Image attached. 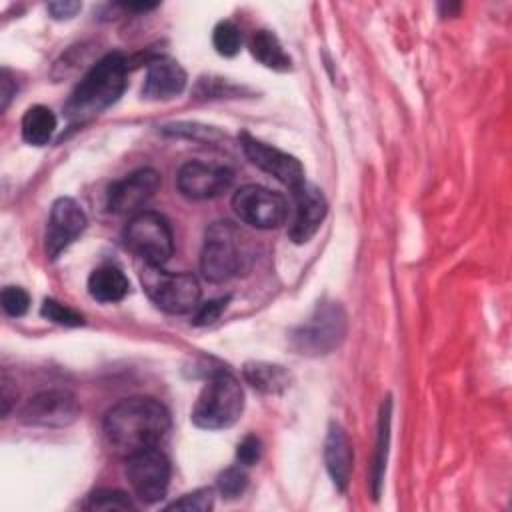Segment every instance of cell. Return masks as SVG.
I'll list each match as a JSON object with an SVG mask.
<instances>
[{
	"instance_id": "cell-1",
	"label": "cell",
	"mask_w": 512,
	"mask_h": 512,
	"mask_svg": "<svg viewBox=\"0 0 512 512\" xmlns=\"http://www.w3.org/2000/svg\"><path fill=\"white\" fill-rule=\"evenodd\" d=\"M170 428L168 410L154 398H126L112 406L104 418L108 446L120 456L156 448Z\"/></svg>"
},
{
	"instance_id": "cell-2",
	"label": "cell",
	"mask_w": 512,
	"mask_h": 512,
	"mask_svg": "<svg viewBox=\"0 0 512 512\" xmlns=\"http://www.w3.org/2000/svg\"><path fill=\"white\" fill-rule=\"evenodd\" d=\"M126 70L128 64L118 52L100 58L74 88L66 104L68 118L86 122L112 106L126 88Z\"/></svg>"
},
{
	"instance_id": "cell-3",
	"label": "cell",
	"mask_w": 512,
	"mask_h": 512,
	"mask_svg": "<svg viewBox=\"0 0 512 512\" xmlns=\"http://www.w3.org/2000/svg\"><path fill=\"white\" fill-rule=\"evenodd\" d=\"M244 408V392L238 380L226 372H214L204 384L192 408V422L204 430H222L232 426Z\"/></svg>"
},
{
	"instance_id": "cell-4",
	"label": "cell",
	"mask_w": 512,
	"mask_h": 512,
	"mask_svg": "<svg viewBox=\"0 0 512 512\" xmlns=\"http://www.w3.org/2000/svg\"><path fill=\"white\" fill-rule=\"evenodd\" d=\"M140 280L148 298L164 312L184 314L198 306L200 284L188 272H168L158 264L144 262Z\"/></svg>"
},
{
	"instance_id": "cell-5",
	"label": "cell",
	"mask_w": 512,
	"mask_h": 512,
	"mask_svg": "<svg viewBox=\"0 0 512 512\" xmlns=\"http://www.w3.org/2000/svg\"><path fill=\"white\" fill-rule=\"evenodd\" d=\"M346 334V314L338 302H322L312 316L294 330L292 346L300 354L320 356L340 346Z\"/></svg>"
},
{
	"instance_id": "cell-6",
	"label": "cell",
	"mask_w": 512,
	"mask_h": 512,
	"mask_svg": "<svg viewBox=\"0 0 512 512\" xmlns=\"http://www.w3.org/2000/svg\"><path fill=\"white\" fill-rule=\"evenodd\" d=\"M124 242L146 264L158 266H162L174 250L170 224L158 212L134 214L124 230Z\"/></svg>"
},
{
	"instance_id": "cell-7",
	"label": "cell",
	"mask_w": 512,
	"mask_h": 512,
	"mask_svg": "<svg viewBox=\"0 0 512 512\" xmlns=\"http://www.w3.org/2000/svg\"><path fill=\"white\" fill-rule=\"evenodd\" d=\"M240 236L232 222H214L206 230L204 248L200 254V270L210 282H226L242 264Z\"/></svg>"
},
{
	"instance_id": "cell-8",
	"label": "cell",
	"mask_w": 512,
	"mask_h": 512,
	"mask_svg": "<svg viewBox=\"0 0 512 512\" xmlns=\"http://www.w3.org/2000/svg\"><path fill=\"white\" fill-rule=\"evenodd\" d=\"M232 208L236 216L260 230H272L286 222L288 202L282 194L264 186L248 184L232 196Z\"/></svg>"
},
{
	"instance_id": "cell-9",
	"label": "cell",
	"mask_w": 512,
	"mask_h": 512,
	"mask_svg": "<svg viewBox=\"0 0 512 512\" xmlns=\"http://www.w3.org/2000/svg\"><path fill=\"white\" fill-rule=\"evenodd\" d=\"M126 478L130 482L132 492L142 502H158L166 496L170 484V462L156 448L138 452L134 456H128Z\"/></svg>"
},
{
	"instance_id": "cell-10",
	"label": "cell",
	"mask_w": 512,
	"mask_h": 512,
	"mask_svg": "<svg viewBox=\"0 0 512 512\" xmlns=\"http://www.w3.org/2000/svg\"><path fill=\"white\" fill-rule=\"evenodd\" d=\"M80 414L76 398L66 390H44L34 394L20 410V418L32 426L64 428Z\"/></svg>"
},
{
	"instance_id": "cell-11",
	"label": "cell",
	"mask_w": 512,
	"mask_h": 512,
	"mask_svg": "<svg viewBox=\"0 0 512 512\" xmlns=\"http://www.w3.org/2000/svg\"><path fill=\"white\" fill-rule=\"evenodd\" d=\"M240 142H242L244 154L248 156V160L254 166L268 172L270 176H274L276 180L286 184L290 190H294L306 182L304 168L298 162V158H294L288 152H282L266 142H260V140L252 138L250 134H242Z\"/></svg>"
},
{
	"instance_id": "cell-12",
	"label": "cell",
	"mask_w": 512,
	"mask_h": 512,
	"mask_svg": "<svg viewBox=\"0 0 512 512\" xmlns=\"http://www.w3.org/2000/svg\"><path fill=\"white\" fill-rule=\"evenodd\" d=\"M160 174L152 168H142L114 182L108 190V210L120 216H134L156 194Z\"/></svg>"
},
{
	"instance_id": "cell-13",
	"label": "cell",
	"mask_w": 512,
	"mask_h": 512,
	"mask_svg": "<svg viewBox=\"0 0 512 512\" xmlns=\"http://www.w3.org/2000/svg\"><path fill=\"white\" fill-rule=\"evenodd\" d=\"M86 228V214L82 206L72 198H58L52 204L48 226H46V254L56 258L66 250Z\"/></svg>"
},
{
	"instance_id": "cell-14",
	"label": "cell",
	"mask_w": 512,
	"mask_h": 512,
	"mask_svg": "<svg viewBox=\"0 0 512 512\" xmlns=\"http://www.w3.org/2000/svg\"><path fill=\"white\" fill-rule=\"evenodd\" d=\"M232 184V172L222 166H210L198 160L186 162L176 176L178 190L190 200H208L220 196Z\"/></svg>"
},
{
	"instance_id": "cell-15",
	"label": "cell",
	"mask_w": 512,
	"mask_h": 512,
	"mask_svg": "<svg viewBox=\"0 0 512 512\" xmlns=\"http://www.w3.org/2000/svg\"><path fill=\"white\" fill-rule=\"evenodd\" d=\"M292 196H294V218L290 226V238L296 244H304L322 226L328 206L322 190H318L308 182L294 188Z\"/></svg>"
},
{
	"instance_id": "cell-16",
	"label": "cell",
	"mask_w": 512,
	"mask_h": 512,
	"mask_svg": "<svg viewBox=\"0 0 512 512\" xmlns=\"http://www.w3.org/2000/svg\"><path fill=\"white\" fill-rule=\"evenodd\" d=\"M186 86L184 68L172 58H156L148 64L142 94L150 100H170Z\"/></svg>"
},
{
	"instance_id": "cell-17",
	"label": "cell",
	"mask_w": 512,
	"mask_h": 512,
	"mask_svg": "<svg viewBox=\"0 0 512 512\" xmlns=\"http://www.w3.org/2000/svg\"><path fill=\"white\" fill-rule=\"evenodd\" d=\"M352 444L350 438L346 434V430L332 422L326 434V442H324V462H326V470L334 482V486L338 490H346L348 482H350V474H352Z\"/></svg>"
},
{
	"instance_id": "cell-18",
	"label": "cell",
	"mask_w": 512,
	"mask_h": 512,
	"mask_svg": "<svg viewBox=\"0 0 512 512\" xmlns=\"http://www.w3.org/2000/svg\"><path fill=\"white\" fill-rule=\"evenodd\" d=\"M128 278L116 266H100L88 278V292L98 302H118L128 294Z\"/></svg>"
},
{
	"instance_id": "cell-19",
	"label": "cell",
	"mask_w": 512,
	"mask_h": 512,
	"mask_svg": "<svg viewBox=\"0 0 512 512\" xmlns=\"http://www.w3.org/2000/svg\"><path fill=\"white\" fill-rule=\"evenodd\" d=\"M246 380L264 394H276L290 386V374L284 366L268 364V362H248L244 366Z\"/></svg>"
},
{
	"instance_id": "cell-20",
	"label": "cell",
	"mask_w": 512,
	"mask_h": 512,
	"mask_svg": "<svg viewBox=\"0 0 512 512\" xmlns=\"http://www.w3.org/2000/svg\"><path fill=\"white\" fill-rule=\"evenodd\" d=\"M252 56L272 70H288L290 56L284 52L280 40L270 30H258L250 40Z\"/></svg>"
},
{
	"instance_id": "cell-21",
	"label": "cell",
	"mask_w": 512,
	"mask_h": 512,
	"mask_svg": "<svg viewBox=\"0 0 512 512\" xmlns=\"http://www.w3.org/2000/svg\"><path fill=\"white\" fill-rule=\"evenodd\" d=\"M56 130V116L46 106H32L22 118V136L32 146H44Z\"/></svg>"
},
{
	"instance_id": "cell-22",
	"label": "cell",
	"mask_w": 512,
	"mask_h": 512,
	"mask_svg": "<svg viewBox=\"0 0 512 512\" xmlns=\"http://www.w3.org/2000/svg\"><path fill=\"white\" fill-rule=\"evenodd\" d=\"M388 436H390V398H386V402L382 404L380 420H378L376 460H374V470H372V492H374V498H378L380 486H382V478H384L386 452H388Z\"/></svg>"
},
{
	"instance_id": "cell-23",
	"label": "cell",
	"mask_w": 512,
	"mask_h": 512,
	"mask_svg": "<svg viewBox=\"0 0 512 512\" xmlns=\"http://www.w3.org/2000/svg\"><path fill=\"white\" fill-rule=\"evenodd\" d=\"M212 44H214L218 54L234 56L240 50V46H242L240 28L234 22H230V20L218 22L214 32H212Z\"/></svg>"
},
{
	"instance_id": "cell-24",
	"label": "cell",
	"mask_w": 512,
	"mask_h": 512,
	"mask_svg": "<svg viewBox=\"0 0 512 512\" xmlns=\"http://www.w3.org/2000/svg\"><path fill=\"white\" fill-rule=\"evenodd\" d=\"M86 508L90 510H132V500L120 490H96L88 496Z\"/></svg>"
},
{
	"instance_id": "cell-25",
	"label": "cell",
	"mask_w": 512,
	"mask_h": 512,
	"mask_svg": "<svg viewBox=\"0 0 512 512\" xmlns=\"http://www.w3.org/2000/svg\"><path fill=\"white\" fill-rule=\"evenodd\" d=\"M42 316L48 318L50 322L62 324V326H80L84 324V318L80 312L72 310L70 306L54 300V298H46L42 302Z\"/></svg>"
},
{
	"instance_id": "cell-26",
	"label": "cell",
	"mask_w": 512,
	"mask_h": 512,
	"mask_svg": "<svg viewBox=\"0 0 512 512\" xmlns=\"http://www.w3.org/2000/svg\"><path fill=\"white\" fill-rule=\"evenodd\" d=\"M214 504V496L210 488H200L190 494H184L180 500L172 502L168 510H192V512H206Z\"/></svg>"
},
{
	"instance_id": "cell-27",
	"label": "cell",
	"mask_w": 512,
	"mask_h": 512,
	"mask_svg": "<svg viewBox=\"0 0 512 512\" xmlns=\"http://www.w3.org/2000/svg\"><path fill=\"white\" fill-rule=\"evenodd\" d=\"M248 484V476L240 468H228L218 476V490L226 498H238Z\"/></svg>"
},
{
	"instance_id": "cell-28",
	"label": "cell",
	"mask_w": 512,
	"mask_h": 512,
	"mask_svg": "<svg viewBox=\"0 0 512 512\" xmlns=\"http://www.w3.org/2000/svg\"><path fill=\"white\" fill-rule=\"evenodd\" d=\"M0 300H2L4 312H6L8 316H14V318L26 314V310H28V306H30V296L26 294V290H22V288H18V286H6V288L2 290Z\"/></svg>"
},
{
	"instance_id": "cell-29",
	"label": "cell",
	"mask_w": 512,
	"mask_h": 512,
	"mask_svg": "<svg viewBox=\"0 0 512 512\" xmlns=\"http://www.w3.org/2000/svg\"><path fill=\"white\" fill-rule=\"evenodd\" d=\"M228 298H220V300H210L206 304H202L194 316V324L198 326H206L212 324L214 320H218V316L224 312Z\"/></svg>"
},
{
	"instance_id": "cell-30",
	"label": "cell",
	"mask_w": 512,
	"mask_h": 512,
	"mask_svg": "<svg viewBox=\"0 0 512 512\" xmlns=\"http://www.w3.org/2000/svg\"><path fill=\"white\" fill-rule=\"evenodd\" d=\"M238 460L246 466H252L260 458V440L256 436H246L238 444Z\"/></svg>"
},
{
	"instance_id": "cell-31",
	"label": "cell",
	"mask_w": 512,
	"mask_h": 512,
	"mask_svg": "<svg viewBox=\"0 0 512 512\" xmlns=\"http://www.w3.org/2000/svg\"><path fill=\"white\" fill-rule=\"evenodd\" d=\"M46 8L52 14V18L68 20V18L76 16V12L82 8V4L74 2V0H58V2H50Z\"/></svg>"
},
{
	"instance_id": "cell-32",
	"label": "cell",
	"mask_w": 512,
	"mask_h": 512,
	"mask_svg": "<svg viewBox=\"0 0 512 512\" xmlns=\"http://www.w3.org/2000/svg\"><path fill=\"white\" fill-rule=\"evenodd\" d=\"M14 94V86H12V78L8 76L6 70H2V76H0V108L6 110L10 98Z\"/></svg>"
}]
</instances>
